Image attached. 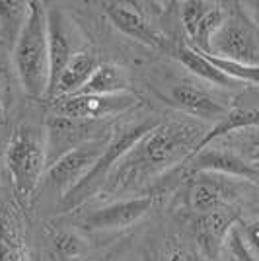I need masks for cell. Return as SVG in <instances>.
Returning a JSON list of instances; mask_svg holds the SVG:
<instances>
[{
    "label": "cell",
    "instance_id": "obj_1",
    "mask_svg": "<svg viewBox=\"0 0 259 261\" xmlns=\"http://www.w3.org/2000/svg\"><path fill=\"white\" fill-rule=\"evenodd\" d=\"M206 130L201 121L195 119L160 121L119 160L99 195L133 193L172 172L175 166H185Z\"/></svg>",
    "mask_w": 259,
    "mask_h": 261
},
{
    "label": "cell",
    "instance_id": "obj_2",
    "mask_svg": "<svg viewBox=\"0 0 259 261\" xmlns=\"http://www.w3.org/2000/svg\"><path fill=\"white\" fill-rule=\"evenodd\" d=\"M14 68L25 96L47 98L49 92V33L43 2H30L28 20L12 47Z\"/></svg>",
    "mask_w": 259,
    "mask_h": 261
},
{
    "label": "cell",
    "instance_id": "obj_8",
    "mask_svg": "<svg viewBox=\"0 0 259 261\" xmlns=\"http://www.w3.org/2000/svg\"><path fill=\"white\" fill-rule=\"evenodd\" d=\"M156 203L154 195L129 197L111 201L106 207L90 211L78 218V224L90 232H111V230H125L137 224L146 217Z\"/></svg>",
    "mask_w": 259,
    "mask_h": 261
},
{
    "label": "cell",
    "instance_id": "obj_10",
    "mask_svg": "<svg viewBox=\"0 0 259 261\" xmlns=\"http://www.w3.org/2000/svg\"><path fill=\"white\" fill-rule=\"evenodd\" d=\"M103 137H108V130L97 121H76L51 115V119L45 125L47 162L51 166L63 154L74 150L76 146L96 139H103Z\"/></svg>",
    "mask_w": 259,
    "mask_h": 261
},
{
    "label": "cell",
    "instance_id": "obj_29",
    "mask_svg": "<svg viewBox=\"0 0 259 261\" xmlns=\"http://www.w3.org/2000/svg\"><path fill=\"white\" fill-rule=\"evenodd\" d=\"M2 113H4V101H2V96H0V117H2Z\"/></svg>",
    "mask_w": 259,
    "mask_h": 261
},
{
    "label": "cell",
    "instance_id": "obj_23",
    "mask_svg": "<svg viewBox=\"0 0 259 261\" xmlns=\"http://www.w3.org/2000/svg\"><path fill=\"white\" fill-rule=\"evenodd\" d=\"M51 244H53L55 253L65 261H80L86 257L90 246H88L86 238L74 228H55L51 232Z\"/></svg>",
    "mask_w": 259,
    "mask_h": 261
},
{
    "label": "cell",
    "instance_id": "obj_20",
    "mask_svg": "<svg viewBox=\"0 0 259 261\" xmlns=\"http://www.w3.org/2000/svg\"><path fill=\"white\" fill-rule=\"evenodd\" d=\"M78 94L90 96H119L129 94V76L125 68L113 63H99L96 72L88 80V84Z\"/></svg>",
    "mask_w": 259,
    "mask_h": 261
},
{
    "label": "cell",
    "instance_id": "obj_27",
    "mask_svg": "<svg viewBox=\"0 0 259 261\" xmlns=\"http://www.w3.org/2000/svg\"><path fill=\"white\" fill-rule=\"evenodd\" d=\"M123 250H125V248H123V246H119V248H115V250L109 251L108 255H103L99 261H119V257L123 255Z\"/></svg>",
    "mask_w": 259,
    "mask_h": 261
},
{
    "label": "cell",
    "instance_id": "obj_21",
    "mask_svg": "<svg viewBox=\"0 0 259 261\" xmlns=\"http://www.w3.org/2000/svg\"><path fill=\"white\" fill-rule=\"evenodd\" d=\"M226 244H230V250L242 261H259V218H240Z\"/></svg>",
    "mask_w": 259,
    "mask_h": 261
},
{
    "label": "cell",
    "instance_id": "obj_15",
    "mask_svg": "<svg viewBox=\"0 0 259 261\" xmlns=\"http://www.w3.org/2000/svg\"><path fill=\"white\" fill-rule=\"evenodd\" d=\"M187 164L193 174L195 172H213V174H222L234 179H242V181L257 179V170L246 162L242 156L226 148H205L199 154H195Z\"/></svg>",
    "mask_w": 259,
    "mask_h": 261
},
{
    "label": "cell",
    "instance_id": "obj_6",
    "mask_svg": "<svg viewBox=\"0 0 259 261\" xmlns=\"http://www.w3.org/2000/svg\"><path fill=\"white\" fill-rule=\"evenodd\" d=\"M139 101L133 94L119 96H90V94H74L65 98L51 99L53 115L76 121H103L125 113L135 108Z\"/></svg>",
    "mask_w": 259,
    "mask_h": 261
},
{
    "label": "cell",
    "instance_id": "obj_3",
    "mask_svg": "<svg viewBox=\"0 0 259 261\" xmlns=\"http://www.w3.org/2000/svg\"><path fill=\"white\" fill-rule=\"evenodd\" d=\"M4 164L18 201H32L49 168L45 129L30 123L20 125L8 141Z\"/></svg>",
    "mask_w": 259,
    "mask_h": 261
},
{
    "label": "cell",
    "instance_id": "obj_9",
    "mask_svg": "<svg viewBox=\"0 0 259 261\" xmlns=\"http://www.w3.org/2000/svg\"><path fill=\"white\" fill-rule=\"evenodd\" d=\"M240 181L242 179H234L222 174L195 172L187 187V207L195 215L232 207V201L240 195Z\"/></svg>",
    "mask_w": 259,
    "mask_h": 261
},
{
    "label": "cell",
    "instance_id": "obj_25",
    "mask_svg": "<svg viewBox=\"0 0 259 261\" xmlns=\"http://www.w3.org/2000/svg\"><path fill=\"white\" fill-rule=\"evenodd\" d=\"M206 57L218 70H222L232 80H236L240 84L259 86V65H242V63H234V61H226V59H218L213 55H206Z\"/></svg>",
    "mask_w": 259,
    "mask_h": 261
},
{
    "label": "cell",
    "instance_id": "obj_12",
    "mask_svg": "<svg viewBox=\"0 0 259 261\" xmlns=\"http://www.w3.org/2000/svg\"><path fill=\"white\" fill-rule=\"evenodd\" d=\"M168 99H170L168 103H172L173 108L184 111L185 115H191V119H199L201 123L206 121L215 125L230 111L226 103H222L209 90L189 84V82L173 84L170 88Z\"/></svg>",
    "mask_w": 259,
    "mask_h": 261
},
{
    "label": "cell",
    "instance_id": "obj_26",
    "mask_svg": "<svg viewBox=\"0 0 259 261\" xmlns=\"http://www.w3.org/2000/svg\"><path fill=\"white\" fill-rule=\"evenodd\" d=\"M209 8H211V2H205V0H187V2H182V8H179V12H182V23H184L185 33H187L189 39L193 37L197 25L203 20V16L209 12Z\"/></svg>",
    "mask_w": 259,
    "mask_h": 261
},
{
    "label": "cell",
    "instance_id": "obj_16",
    "mask_svg": "<svg viewBox=\"0 0 259 261\" xmlns=\"http://www.w3.org/2000/svg\"><path fill=\"white\" fill-rule=\"evenodd\" d=\"M0 261H32L25 220L14 203H6L0 211Z\"/></svg>",
    "mask_w": 259,
    "mask_h": 261
},
{
    "label": "cell",
    "instance_id": "obj_24",
    "mask_svg": "<svg viewBox=\"0 0 259 261\" xmlns=\"http://www.w3.org/2000/svg\"><path fill=\"white\" fill-rule=\"evenodd\" d=\"M226 20V10L220 8L218 4H211V8L203 16V20L199 22L197 30H195L193 37H191V47L197 49L199 53L211 55V43L216 32L222 28V23Z\"/></svg>",
    "mask_w": 259,
    "mask_h": 261
},
{
    "label": "cell",
    "instance_id": "obj_19",
    "mask_svg": "<svg viewBox=\"0 0 259 261\" xmlns=\"http://www.w3.org/2000/svg\"><path fill=\"white\" fill-rule=\"evenodd\" d=\"M175 57H177V61H179L191 74H195V76L201 78V80H205L209 84H213V86H220V88L240 86V82L226 76L222 70H218V68L211 63V59H209L205 53H199L191 45H182V47H177Z\"/></svg>",
    "mask_w": 259,
    "mask_h": 261
},
{
    "label": "cell",
    "instance_id": "obj_28",
    "mask_svg": "<svg viewBox=\"0 0 259 261\" xmlns=\"http://www.w3.org/2000/svg\"><path fill=\"white\" fill-rule=\"evenodd\" d=\"M144 261H164V255L158 250H150L144 255Z\"/></svg>",
    "mask_w": 259,
    "mask_h": 261
},
{
    "label": "cell",
    "instance_id": "obj_7",
    "mask_svg": "<svg viewBox=\"0 0 259 261\" xmlns=\"http://www.w3.org/2000/svg\"><path fill=\"white\" fill-rule=\"evenodd\" d=\"M111 137H103V139H96V141L84 142L80 146H76L74 150L63 154L59 160H55L49 168H47V181L53 187L59 195L65 197L70 189H74L80 184L88 172L94 168L97 158L103 154L106 146Z\"/></svg>",
    "mask_w": 259,
    "mask_h": 261
},
{
    "label": "cell",
    "instance_id": "obj_22",
    "mask_svg": "<svg viewBox=\"0 0 259 261\" xmlns=\"http://www.w3.org/2000/svg\"><path fill=\"white\" fill-rule=\"evenodd\" d=\"M30 2L23 0H0V39L14 47L23 23L28 20Z\"/></svg>",
    "mask_w": 259,
    "mask_h": 261
},
{
    "label": "cell",
    "instance_id": "obj_5",
    "mask_svg": "<svg viewBox=\"0 0 259 261\" xmlns=\"http://www.w3.org/2000/svg\"><path fill=\"white\" fill-rule=\"evenodd\" d=\"M211 55L242 65H259V28L242 10L230 12L213 37Z\"/></svg>",
    "mask_w": 259,
    "mask_h": 261
},
{
    "label": "cell",
    "instance_id": "obj_14",
    "mask_svg": "<svg viewBox=\"0 0 259 261\" xmlns=\"http://www.w3.org/2000/svg\"><path fill=\"white\" fill-rule=\"evenodd\" d=\"M106 16L109 22L113 23V28L119 30L123 35H127L131 39L139 41V43L152 47V49H166L168 39L162 32H158L152 25L146 16L133 8L127 2H106Z\"/></svg>",
    "mask_w": 259,
    "mask_h": 261
},
{
    "label": "cell",
    "instance_id": "obj_18",
    "mask_svg": "<svg viewBox=\"0 0 259 261\" xmlns=\"http://www.w3.org/2000/svg\"><path fill=\"white\" fill-rule=\"evenodd\" d=\"M246 129H259V109H230L222 119L215 123L211 129L206 130V135L203 137V141L195 146L193 154L189 156V160L193 158L195 154H199L201 150L209 148L216 139L220 137H226L230 133H236V130H246ZM187 160V162H189Z\"/></svg>",
    "mask_w": 259,
    "mask_h": 261
},
{
    "label": "cell",
    "instance_id": "obj_4",
    "mask_svg": "<svg viewBox=\"0 0 259 261\" xmlns=\"http://www.w3.org/2000/svg\"><path fill=\"white\" fill-rule=\"evenodd\" d=\"M160 121H152V119H144V121H137V123H129V125H123L115 129V133L111 135L108 146L103 154L97 158V162L94 164V168L88 172V175L76 185L74 189H70L59 203V208L61 213H70L74 208L86 205L88 201L94 195H99L101 187L106 185L109 174L115 170L117 162L129 152L131 148L141 141L142 137L148 133L150 129H154Z\"/></svg>",
    "mask_w": 259,
    "mask_h": 261
},
{
    "label": "cell",
    "instance_id": "obj_17",
    "mask_svg": "<svg viewBox=\"0 0 259 261\" xmlns=\"http://www.w3.org/2000/svg\"><path fill=\"white\" fill-rule=\"evenodd\" d=\"M99 66L97 59L88 51H78V53L70 59V63L65 66L63 74L59 78V82L55 84L53 92L49 94L47 99L55 98H65V96H74L82 88L88 84V80L96 72Z\"/></svg>",
    "mask_w": 259,
    "mask_h": 261
},
{
    "label": "cell",
    "instance_id": "obj_11",
    "mask_svg": "<svg viewBox=\"0 0 259 261\" xmlns=\"http://www.w3.org/2000/svg\"><path fill=\"white\" fill-rule=\"evenodd\" d=\"M47 33H49V92H47V98H49L65 66L82 49H78V39H76V30L72 22L57 6L47 8Z\"/></svg>",
    "mask_w": 259,
    "mask_h": 261
},
{
    "label": "cell",
    "instance_id": "obj_13",
    "mask_svg": "<svg viewBox=\"0 0 259 261\" xmlns=\"http://www.w3.org/2000/svg\"><path fill=\"white\" fill-rule=\"evenodd\" d=\"M240 222V213L236 208H218L205 215H195L193 234L201 251L209 259H216L222 248L226 246L232 228Z\"/></svg>",
    "mask_w": 259,
    "mask_h": 261
}]
</instances>
